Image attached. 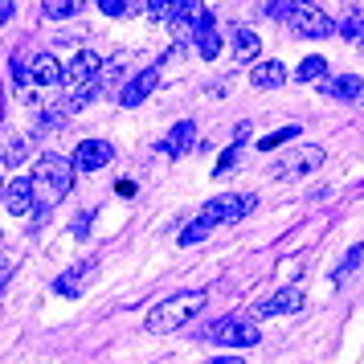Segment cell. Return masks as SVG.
I'll use <instances>...</instances> for the list:
<instances>
[{"mask_svg":"<svg viewBox=\"0 0 364 364\" xmlns=\"http://www.w3.org/2000/svg\"><path fill=\"white\" fill-rule=\"evenodd\" d=\"M360 262H364V246H352V250H348V258H344V262H340L336 270H331V282H336V287H344L348 274H352V270H356Z\"/></svg>","mask_w":364,"mask_h":364,"instance_id":"obj_19","label":"cell"},{"mask_svg":"<svg viewBox=\"0 0 364 364\" xmlns=\"http://www.w3.org/2000/svg\"><path fill=\"white\" fill-rule=\"evenodd\" d=\"M209 340L221 348H254L262 340V331H258V323H250L242 315H225V319H217L209 328Z\"/></svg>","mask_w":364,"mask_h":364,"instance_id":"obj_4","label":"cell"},{"mask_svg":"<svg viewBox=\"0 0 364 364\" xmlns=\"http://www.w3.org/2000/svg\"><path fill=\"white\" fill-rule=\"evenodd\" d=\"M74 160L70 156H58V151H50V156H41L33 168V193H41V209H50V205H58V200L66 197L70 188H74Z\"/></svg>","mask_w":364,"mask_h":364,"instance_id":"obj_2","label":"cell"},{"mask_svg":"<svg viewBox=\"0 0 364 364\" xmlns=\"http://www.w3.org/2000/svg\"><path fill=\"white\" fill-rule=\"evenodd\" d=\"M303 307V291L299 287H282V291H274L270 299H262L258 307H254V315H262V319H270V315H291Z\"/></svg>","mask_w":364,"mask_h":364,"instance_id":"obj_9","label":"cell"},{"mask_svg":"<svg viewBox=\"0 0 364 364\" xmlns=\"http://www.w3.org/2000/svg\"><path fill=\"white\" fill-rule=\"evenodd\" d=\"M323 164V148H303V151H295L287 164H279L270 176L274 181H299V176H307V172H315V168Z\"/></svg>","mask_w":364,"mask_h":364,"instance_id":"obj_8","label":"cell"},{"mask_svg":"<svg viewBox=\"0 0 364 364\" xmlns=\"http://www.w3.org/2000/svg\"><path fill=\"white\" fill-rule=\"evenodd\" d=\"M111 156H115V151H111L107 139H82L70 160H74V172H99V168L111 164Z\"/></svg>","mask_w":364,"mask_h":364,"instance_id":"obj_7","label":"cell"},{"mask_svg":"<svg viewBox=\"0 0 364 364\" xmlns=\"http://www.w3.org/2000/svg\"><path fill=\"white\" fill-rule=\"evenodd\" d=\"M291 29L299 37H331L336 33V25H331L328 13H319L315 4H295V13H291Z\"/></svg>","mask_w":364,"mask_h":364,"instance_id":"obj_5","label":"cell"},{"mask_svg":"<svg viewBox=\"0 0 364 364\" xmlns=\"http://www.w3.org/2000/svg\"><path fill=\"white\" fill-rule=\"evenodd\" d=\"M99 70H102V58L95 50H82V53H74V58H70L66 78H62V82H66V86H82V82H90Z\"/></svg>","mask_w":364,"mask_h":364,"instance_id":"obj_10","label":"cell"},{"mask_svg":"<svg viewBox=\"0 0 364 364\" xmlns=\"http://www.w3.org/2000/svg\"><path fill=\"white\" fill-rule=\"evenodd\" d=\"M9 274H13V258H9V254H0V287L9 282Z\"/></svg>","mask_w":364,"mask_h":364,"instance_id":"obj_29","label":"cell"},{"mask_svg":"<svg viewBox=\"0 0 364 364\" xmlns=\"http://www.w3.org/2000/svg\"><path fill=\"white\" fill-rule=\"evenodd\" d=\"M90 270H95V258H86V262H78L74 270H66L62 279L53 282V291H58V295H78V291H82L78 282H82V274H90Z\"/></svg>","mask_w":364,"mask_h":364,"instance_id":"obj_18","label":"cell"},{"mask_svg":"<svg viewBox=\"0 0 364 364\" xmlns=\"http://www.w3.org/2000/svg\"><path fill=\"white\" fill-rule=\"evenodd\" d=\"M29 78H33L37 86H62L66 70L58 66V58H53V53H37L33 62H29Z\"/></svg>","mask_w":364,"mask_h":364,"instance_id":"obj_14","label":"cell"},{"mask_svg":"<svg viewBox=\"0 0 364 364\" xmlns=\"http://www.w3.org/2000/svg\"><path fill=\"white\" fill-rule=\"evenodd\" d=\"M160 74H164V58H160L156 66L139 70V74H135L132 82H127L123 90H119V107H139V102L148 99V95L156 90V86H160Z\"/></svg>","mask_w":364,"mask_h":364,"instance_id":"obj_6","label":"cell"},{"mask_svg":"<svg viewBox=\"0 0 364 364\" xmlns=\"http://www.w3.org/2000/svg\"><path fill=\"white\" fill-rule=\"evenodd\" d=\"M250 82H254V90H279L282 82H287V66L282 62H258V66L250 70Z\"/></svg>","mask_w":364,"mask_h":364,"instance_id":"obj_15","label":"cell"},{"mask_svg":"<svg viewBox=\"0 0 364 364\" xmlns=\"http://www.w3.org/2000/svg\"><path fill=\"white\" fill-rule=\"evenodd\" d=\"M4 209H9L13 217H25L29 209H33V181H29V176L4 184Z\"/></svg>","mask_w":364,"mask_h":364,"instance_id":"obj_12","label":"cell"},{"mask_svg":"<svg viewBox=\"0 0 364 364\" xmlns=\"http://www.w3.org/2000/svg\"><path fill=\"white\" fill-rule=\"evenodd\" d=\"M291 13H295V4H266V17L274 21H291Z\"/></svg>","mask_w":364,"mask_h":364,"instance_id":"obj_27","label":"cell"},{"mask_svg":"<svg viewBox=\"0 0 364 364\" xmlns=\"http://www.w3.org/2000/svg\"><path fill=\"white\" fill-rule=\"evenodd\" d=\"M0 197H4V184H0Z\"/></svg>","mask_w":364,"mask_h":364,"instance_id":"obj_32","label":"cell"},{"mask_svg":"<svg viewBox=\"0 0 364 364\" xmlns=\"http://www.w3.org/2000/svg\"><path fill=\"white\" fill-rule=\"evenodd\" d=\"M144 13H148V17H156V21H172L176 4H172V0H148V4H144Z\"/></svg>","mask_w":364,"mask_h":364,"instance_id":"obj_25","label":"cell"},{"mask_svg":"<svg viewBox=\"0 0 364 364\" xmlns=\"http://www.w3.org/2000/svg\"><path fill=\"white\" fill-rule=\"evenodd\" d=\"M323 74H328V58H307V62H299V70H295L299 82H319Z\"/></svg>","mask_w":364,"mask_h":364,"instance_id":"obj_20","label":"cell"},{"mask_svg":"<svg viewBox=\"0 0 364 364\" xmlns=\"http://www.w3.org/2000/svg\"><path fill=\"white\" fill-rule=\"evenodd\" d=\"M295 135H299V127L291 123V127H282V132H270V135H262V139H258V148H262V151H274V148H282L287 139H295Z\"/></svg>","mask_w":364,"mask_h":364,"instance_id":"obj_21","label":"cell"},{"mask_svg":"<svg viewBox=\"0 0 364 364\" xmlns=\"http://www.w3.org/2000/svg\"><path fill=\"white\" fill-rule=\"evenodd\" d=\"M336 29H340V33H344L348 41H364V17H360V13H352L348 21H340Z\"/></svg>","mask_w":364,"mask_h":364,"instance_id":"obj_24","label":"cell"},{"mask_svg":"<svg viewBox=\"0 0 364 364\" xmlns=\"http://www.w3.org/2000/svg\"><path fill=\"white\" fill-rule=\"evenodd\" d=\"M323 95H331V99H340V102H360L364 82L356 74H340V78H328V82H323Z\"/></svg>","mask_w":364,"mask_h":364,"instance_id":"obj_16","label":"cell"},{"mask_svg":"<svg viewBox=\"0 0 364 364\" xmlns=\"http://www.w3.org/2000/svg\"><path fill=\"white\" fill-rule=\"evenodd\" d=\"M193 37H197V50L200 58H217L221 53V37H217V25H213V13L200 9L197 21H193Z\"/></svg>","mask_w":364,"mask_h":364,"instance_id":"obj_11","label":"cell"},{"mask_svg":"<svg viewBox=\"0 0 364 364\" xmlns=\"http://www.w3.org/2000/svg\"><path fill=\"white\" fill-rule=\"evenodd\" d=\"M193 139H197V127H193L188 119H181V123L160 139V151H164L168 160H176V156H184V151L193 148Z\"/></svg>","mask_w":364,"mask_h":364,"instance_id":"obj_13","label":"cell"},{"mask_svg":"<svg viewBox=\"0 0 364 364\" xmlns=\"http://www.w3.org/2000/svg\"><path fill=\"white\" fill-rule=\"evenodd\" d=\"M90 221H95L90 213H78V217H74V237H86V233H90Z\"/></svg>","mask_w":364,"mask_h":364,"instance_id":"obj_28","label":"cell"},{"mask_svg":"<svg viewBox=\"0 0 364 364\" xmlns=\"http://www.w3.org/2000/svg\"><path fill=\"white\" fill-rule=\"evenodd\" d=\"M9 17H13V4H9V0H0V25H4Z\"/></svg>","mask_w":364,"mask_h":364,"instance_id":"obj_31","label":"cell"},{"mask_svg":"<svg viewBox=\"0 0 364 364\" xmlns=\"http://www.w3.org/2000/svg\"><path fill=\"white\" fill-rule=\"evenodd\" d=\"M246 135H250V127L242 123V132H237V139H233V148L225 151V156H221V164H217V176H225V172L237 164V151H242V139H246Z\"/></svg>","mask_w":364,"mask_h":364,"instance_id":"obj_23","label":"cell"},{"mask_svg":"<svg viewBox=\"0 0 364 364\" xmlns=\"http://www.w3.org/2000/svg\"><path fill=\"white\" fill-rule=\"evenodd\" d=\"M82 4L78 0H46V17H53V21H62V17H74Z\"/></svg>","mask_w":364,"mask_h":364,"instance_id":"obj_22","label":"cell"},{"mask_svg":"<svg viewBox=\"0 0 364 364\" xmlns=\"http://www.w3.org/2000/svg\"><path fill=\"white\" fill-rule=\"evenodd\" d=\"M205 291H176V295H168L164 303H156L148 311V319H144V328L151 331V336H168V331H181L188 319H197L200 311H205Z\"/></svg>","mask_w":364,"mask_h":364,"instance_id":"obj_1","label":"cell"},{"mask_svg":"<svg viewBox=\"0 0 364 364\" xmlns=\"http://www.w3.org/2000/svg\"><path fill=\"white\" fill-rule=\"evenodd\" d=\"M258 53H262V41H258L254 29H233V58H237V62H246L250 66Z\"/></svg>","mask_w":364,"mask_h":364,"instance_id":"obj_17","label":"cell"},{"mask_svg":"<svg viewBox=\"0 0 364 364\" xmlns=\"http://www.w3.org/2000/svg\"><path fill=\"white\" fill-rule=\"evenodd\" d=\"M205 364H242V356H213V360H205Z\"/></svg>","mask_w":364,"mask_h":364,"instance_id":"obj_30","label":"cell"},{"mask_svg":"<svg viewBox=\"0 0 364 364\" xmlns=\"http://www.w3.org/2000/svg\"><path fill=\"white\" fill-rule=\"evenodd\" d=\"M0 160H4V164H13V168H17L21 160H25V144H21V139H9V148H4V156H0Z\"/></svg>","mask_w":364,"mask_h":364,"instance_id":"obj_26","label":"cell"},{"mask_svg":"<svg viewBox=\"0 0 364 364\" xmlns=\"http://www.w3.org/2000/svg\"><path fill=\"white\" fill-rule=\"evenodd\" d=\"M254 205H258L254 193H242V197H213L200 209L197 225L200 230H213V225H225V221H242V217L254 213Z\"/></svg>","mask_w":364,"mask_h":364,"instance_id":"obj_3","label":"cell"}]
</instances>
